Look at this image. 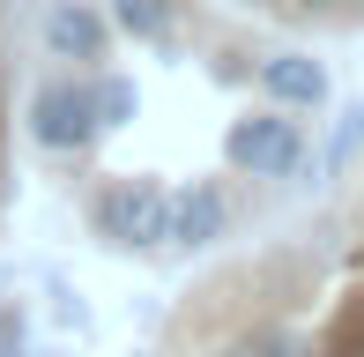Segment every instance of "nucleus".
Listing matches in <instances>:
<instances>
[{
    "label": "nucleus",
    "instance_id": "obj_1",
    "mask_svg": "<svg viewBox=\"0 0 364 357\" xmlns=\"http://www.w3.org/2000/svg\"><path fill=\"white\" fill-rule=\"evenodd\" d=\"M97 231L119 238V246H156V238H171V208H164L156 186H141V178H119V186L97 201Z\"/></svg>",
    "mask_w": 364,
    "mask_h": 357
},
{
    "label": "nucleus",
    "instance_id": "obj_2",
    "mask_svg": "<svg viewBox=\"0 0 364 357\" xmlns=\"http://www.w3.org/2000/svg\"><path fill=\"white\" fill-rule=\"evenodd\" d=\"M90 134H97V97L75 82H45L30 105V142L38 149H82Z\"/></svg>",
    "mask_w": 364,
    "mask_h": 357
},
{
    "label": "nucleus",
    "instance_id": "obj_3",
    "mask_svg": "<svg viewBox=\"0 0 364 357\" xmlns=\"http://www.w3.org/2000/svg\"><path fill=\"white\" fill-rule=\"evenodd\" d=\"M297 149H305V134H297V119H283V112H260V119H238L230 127V164L238 171H290Z\"/></svg>",
    "mask_w": 364,
    "mask_h": 357
},
{
    "label": "nucleus",
    "instance_id": "obj_4",
    "mask_svg": "<svg viewBox=\"0 0 364 357\" xmlns=\"http://www.w3.org/2000/svg\"><path fill=\"white\" fill-rule=\"evenodd\" d=\"M15 201V0H0V223Z\"/></svg>",
    "mask_w": 364,
    "mask_h": 357
},
{
    "label": "nucleus",
    "instance_id": "obj_5",
    "mask_svg": "<svg viewBox=\"0 0 364 357\" xmlns=\"http://www.w3.org/2000/svg\"><path fill=\"white\" fill-rule=\"evenodd\" d=\"M230 8L275 15V23H335V30H357L364 23V0H230Z\"/></svg>",
    "mask_w": 364,
    "mask_h": 357
},
{
    "label": "nucleus",
    "instance_id": "obj_6",
    "mask_svg": "<svg viewBox=\"0 0 364 357\" xmlns=\"http://www.w3.org/2000/svg\"><path fill=\"white\" fill-rule=\"evenodd\" d=\"M260 82H268V90H283V97H297V105H320V97H327V75L312 68V60H297V53L260 60Z\"/></svg>",
    "mask_w": 364,
    "mask_h": 357
},
{
    "label": "nucleus",
    "instance_id": "obj_7",
    "mask_svg": "<svg viewBox=\"0 0 364 357\" xmlns=\"http://www.w3.org/2000/svg\"><path fill=\"white\" fill-rule=\"evenodd\" d=\"M45 38H53V53H75V45H82V60H97V15L75 8V0H60L53 23H45Z\"/></svg>",
    "mask_w": 364,
    "mask_h": 357
},
{
    "label": "nucleus",
    "instance_id": "obj_8",
    "mask_svg": "<svg viewBox=\"0 0 364 357\" xmlns=\"http://www.w3.org/2000/svg\"><path fill=\"white\" fill-rule=\"evenodd\" d=\"M178 15H186V0H119V23L134 38H171Z\"/></svg>",
    "mask_w": 364,
    "mask_h": 357
}]
</instances>
